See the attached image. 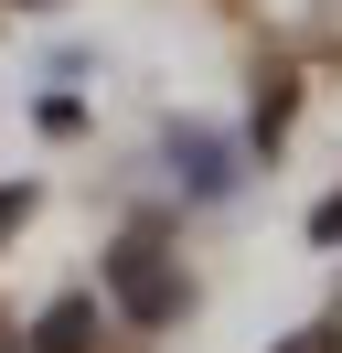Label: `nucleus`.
Here are the masks:
<instances>
[{
    "label": "nucleus",
    "instance_id": "f257e3e1",
    "mask_svg": "<svg viewBox=\"0 0 342 353\" xmlns=\"http://www.w3.org/2000/svg\"><path fill=\"white\" fill-rule=\"evenodd\" d=\"M97 279H107V300H118V321H128V332H171V321H182V300H192V289H182V268H171V246L150 236V225L107 246V257H97Z\"/></svg>",
    "mask_w": 342,
    "mask_h": 353
},
{
    "label": "nucleus",
    "instance_id": "f03ea898",
    "mask_svg": "<svg viewBox=\"0 0 342 353\" xmlns=\"http://www.w3.org/2000/svg\"><path fill=\"white\" fill-rule=\"evenodd\" d=\"M171 182H192V203L235 193V172H225V139H203V129H171Z\"/></svg>",
    "mask_w": 342,
    "mask_h": 353
},
{
    "label": "nucleus",
    "instance_id": "7ed1b4c3",
    "mask_svg": "<svg viewBox=\"0 0 342 353\" xmlns=\"http://www.w3.org/2000/svg\"><path fill=\"white\" fill-rule=\"evenodd\" d=\"M97 332H107V310L75 289V300H54V310L32 321V353H97Z\"/></svg>",
    "mask_w": 342,
    "mask_h": 353
},
{
    "label": "nucleus",
    "instance_id": "20e7f679",
    "mask_svg": "<svg viewBox=\"0 0 342 353\" xmlns=\"http://www.w3.org/2000/svg\"><path fill=\"white\" fill-rule=\"evenodd\" d=\"M289 353H342V332H332V321H310V332H289Z\"/></svg>",
    "mask_w": 342,
    "mask_h": 353
},
{
    "label": "nucleus",
    "instance_id": "39448f33",
    "mask_svg": "<svg viewBox=\"0 0 342 353\" xmlns=\"http://www.w3.org/2000/svg\"><path fill=\"white\" fill-rule=\"evenodd\" d=\"M21 214H32V182H11V193H0V236H11Z\"/></svg>",
    "mask_w": 342,
    "mask_h": 353
},
{
    "label": "nucleus",
    "instance_id": "423d86ee",
    "mask_svg": "<svg viewBox=\"0 0 342 353\" xmlns=\"http://www.w3.org/2000/svg\"><path fill=\"white\" fill-rule=\"evenodd\" d=\"M21 11H54V0H21Z\"/></svg>",
    "mask_w": 342,
    "mask_h": 353
}]
</instances>
